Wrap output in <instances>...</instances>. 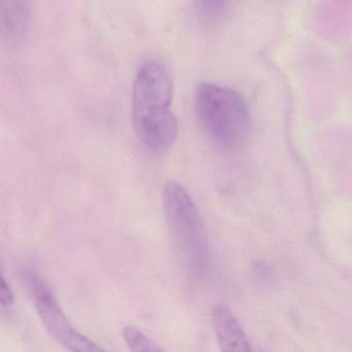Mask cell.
<instances>
[{
  "label": "cell",
  "mask_w": 352,
  "mask_h": 352,
  "mask_svg": "<svg viewBox=\"0 0 352 352\" xmlns=\"http://www.w3.org/2000/svg\"><path fill=\"white\" fill-rule=\"evenodd\" d=\"M172 100L173 80L168 69L160 63L144 65L133 83V120L138 138L151 151H166L178 137Z\"/></svg>",
  "instance_id": "6da1fadb"
},
{
  "label": "cell",
  "mask_w": 352,
  "mask_h": 352,
  "mask_svg": "<svg viewBox=\"0 0 352 352\" xmlns=\"http://www.w3.org/2000/svg\"><path fill=\"white\" fill-rule=\"evenodd\" d=\"M195 109L201 131L221 151H238L251 133V115L238 92L213 83H201L195 96Z\"/></svg>",
  "instance_id": "7a4b0ae2"
},
{
  "label": "cell",
  "mask_w": 352,
  "mask_h": 352,
  "mask_svg": "<svg viewBox=\"0 0 352 352\" xmlns=\"http://www.w3.org/2000/svg\"><path fill=\"white\" fill-rule=\"evenodd\" d=\"M162 207L177 252L191 273L203 274L211 261L209 236L188 191L177 181L162 189Z\"/></svg>",
  "instance_id": "3957f363"
},
{
  "label": "cell",
  "mask_w": 352,
  "mask_h": 352,
  "mask_svg": "<svg viewBox=\"0 0 352 352\" xmlns=\"http://www.w3.org/2000/svg\"><path fill=\"white\" fill-rule=\"evenodd\" d=\"M24 279L43 324L60 345L71 351H104L69 322L54 292L40 274L28 271Z\"/></svg>",
  "instance_id": "277c9868"
},
{
  "label": "cell",
  "mask_w": 352,
  "mask_h": 352,
  "mask_svg": "<svg viewBox=\"0 0 352 352\" xmlns=\"http://www.w3.org/2000/svg\"><path fill=\"white\" fill-rule=\"evenodd\" d=\"M211 321L222 351H251L250 344L242 325L228 307L223 305L214 306L211 311Z\"/></svg>",
  "instance_id": "5b68a950"
},
{
  "label": "cell",
  "mask_w": 352,
  "mask_h": 352,
  "mask_svg": "<svg viewBox=\"0 0 352 352\" xmlns=\"http://www.w3.org/2000/svg\"><path fill=\"white\" fill-rule=\"evenodd\" d=\"M3 38L10 42L22 40L30 22V0H0Z\"/></svg>",
  "instance_id": "8992f818"
},
{
  "label": "cell",
  "mask_w": 352,
  "mask_h": 352,
  "mask_svg": "<svg viewBox=\"0 0 352 352\" xmlns=\"http://www.w3.org/2000/svg\"><path fill=\"white\" fill-rule=\"evenodd\" d=\"M122 335L127 345L133 351H164V348L160 347L156 342L150 339L143 331L133 325L125 327Z\"/></svg>",
  "instance_id": "52a82bcc"
},
{
  "label": "cell",
  "mask_w": 352,
  "mask_h": 352,
  "mask_svg": "<svg viewBox=\"0 0 352 352\" xmlns=\"http://www.w3.org/2000/svg\"><path fill=\"white\" fill-rule=\"evenodd\" d=\"M230 3V0H197V14L204 21H216L223 15Z\"/></svg>",
  "instance_id": "ba28073f"
},
{
  "label": "cell",
  "mask_w": 352,
  "mask_h": 352,
  "mask_svg": "<svg viewBox=\"0 0 352 352\" xmlns=\"http://www.w3.org/2000/svg\"><path fill=\"white\" fill-rule=\"evenodd\" d=\"M15 302V296H14L13 290L11 286L8 283L5 277L1 278V287H0V304L1 308L10 309Z\"/></svg>",
  "instance_id": "9c48e42d"
}]
</instances>
